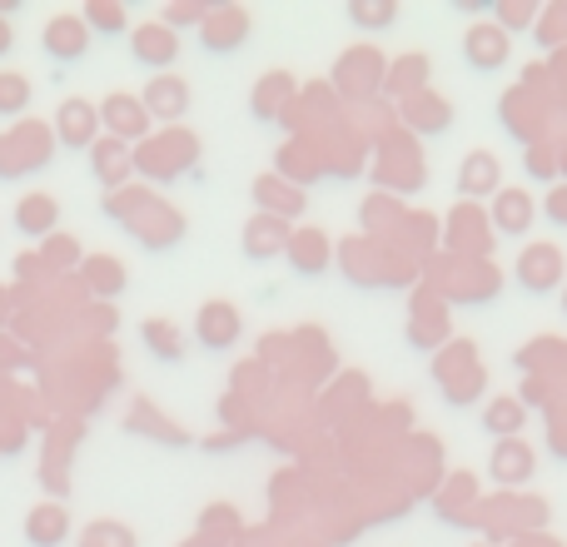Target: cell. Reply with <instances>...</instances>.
Instances as JSON below:
<instances>
[{
	"label": "cell",
	"mask_w": 567,
	"mask_h": 547,
	"mask_svg": "<svg viewBox=\"0 0 567 547\" xmlns=\"http://www.w3.org/2000/svg\"><path fill=\"white\" fill-rule=\"evenodd\" d=\"M239 333H245V319H239V309H235L229 299L199 303V313H195V339H199V349L225 353V349H235V343H239Z\"/></svg>",
	"instance_id": "52a82bcc"
},
{
	"label": "cell",
	"mask_w": 567,
	"mask_h": 547,
	"mask_svg": "<svg viewBox=\"0 0 567 547\" xmlns=\"http://www.w3.org/2000/svg\"><path fill=\"white\" fill-rule=\"evenodd\" d=\"M383 55L373 45H353L349 55L339 60V70H333V75H339V90L343 95H373V90H383Z\"/></svg>",
	"instance_id": "8fae6325"
},
{
	"label": "cell",
	"mask_w": 567,
	"mask_h": 547,
	"mask_svg": "<svg viewBox=\"0 0 567 547\" xmlns=\"http://www.w3.org/2000/svg\"><path fill=\"white\" fill-rule=\"evenodd\" d=\"M293 95H299V85H293L289 70H269V75L255 85V95H249V110H255V120H284L293 105Z\"/></svg>",
	"instance_id": "ac0fdd59"
},
{
	"label": "cell",
	"mask_w": 567,
	"mask_h": 547,
	"mask_svg": "<svg viewBox=\"0 0 567 547\" xmlns=\"http://www.w3.org/2000/svg\"><path fill=\"white\" fill-rule=\"evenodd\" d=\"M433 379H439V389L449 393V403H473L483 393V369H478V353H473V343H449V349L439 353V363H433Z\"/></svg>",
	"instance_id": "3957f363"
},
{
	"label": "cell",
	"mask_w": 567,
	"mask_h": 547,
	"mask_svg": "<svg viewBox=\"0 0 567 547\" xmlns=\"http://www.w3.org/2000/svg\"><path fill=\"white\" fill-rule=\"evenodd\" d=\"M488 215H483L478 205H458L449 219V239L453 249H458L463 259H483V249H488Z\"/></svg>",
	"instance_id": "ffe728a7"
},
{
	"label": "cell",
	"mask_w": 567,
	"mask_h": 547,
	"mask_svg": "<svg viewBox=\"0 0 567 547\" xmlns=\"http://www.w3.org/2000/svg\"><path fill=\"white\" fill-rule=\"evenodd\" d=\"M284 255H289L293 274H303V279H319V274L333 265V245H329V235H323V229H293Z\"/></svg>",
	"instance_id": "9a60e30c"
},
{
	"label": "cell",
	"mask_w": 567,
	"mask_h": 547,
	"mask_svg": "<svg viewBox=\"0 0 567 547\" xmlns=\"http://www.w3.org/2000/svg\"><path fill=\"white\" fill-rule=\"evenodd\" d=\"M125 229H130V235H135L145 249H169V245H179V239H185V215H179L175 205H165V199L150 195L145 209H140V215L130 219Z\"/></svg>",
	"instance_id": "8992f818"
},
{
	"label": "cell",
	"mask_w": 567,
	"mask_h": 547,
	"mask_svg": "<svg viewBox=\"0 0 567 547\" xmlns=\"http://www.w3.org/2000/svg\"><path fill=\"white\" fill-rule=\"evenodd\" d=\"M100 130H105L110 140H120V145H145L150 140V115L145 105H140V95H125V90H115V95L100 100Z\"/></svg>",
	"instance_id": "277c9868"
},
{
	"label": "cell",
	"mask_w": 567,
	"mask_h": 547,
	"mask_svg": "<svg viewBox=\"0 0 567 547\" xmlns=\"http://www.w3.org/2000/svg\"><path fill=\"white\" fill-rule=\"evenodd\" d=\"M80 20H85L90 35H125L130 30V16L120 0H90V6L80 10Z\"/></svg>",
	"instance_id": "836d02e7"
},
{
	"label": "cell",
	"mask_w": 567,
	"mask_h": 547,
	"mask_svg": "<svg viewBox=\"0 0 567 547\" xmlns=\"http://www.w3.org/2000/svg\"><path fill=\"white\" fill-rule=\"evenodd\" d=\"M25 543L30 547H65L70 543L65 503H35V508L25 513Z\"/></svg>",
	"instance_id": "d6986e66"
},
{
	"label": "cell",
	"mask_w": 567,
	"mask_h": 547,
	"mask_svg": "<svg viewBox=\"0 0 567 547\" xmlns=\"http://www.w3.org/2000/svg\"><path fill=\"white\" fill-rule=\"evenodd\" d=\"M90 175L105 185V195L125 189L130 175H135V149L120 145V140H110V135H100L95 145H90Z\"/></svg>",
	"instance_id": "7c38bea8"
},
{
	"label": "cell",
	"mask_w": 567,
	"mask_h": 547,
	"mask_svg": "<svg viewBox=\"0 0 567 547\" xmlns=\"http://www.w3.org/2000/svg\"><path fill=\"white\" fill-rule=\"evenodd\" d=\"M50 135H55V145H65V149H90L100 140V110L90 105V100H80V95L60 100Z\"/></svg>",
	"instance_id": "9c48e42d"
},
{
	"label": "cell",
	"mask_w": 567,
	"mask_h": 547,
	"mask_svg": "<svg viewBox=\"0 0 567 547\" xmlns=\"http://www.w3.org/2000/svg\"><path fill=\"white\" fill-rule=\"evenodd\" d=\"M239 513L229 508V503H215V508H205V518H199V533H195V543L199 547H225V543H235L239 538Z\"/></svg>",
	"instance_id": "1f68e13d"
},
{
	"label": "cell",
	"mask_w": 567,
	"mask_h": 547,
	"mask_svg": "<svg viewBox=\"0 0 567 547\" xmlns=\"http://www.w3.org/2000/svg\"><path fill=\"white\" fill-rule=\"evenodd\" d=\"M548 219L553 225H567V189H553L548 195Z\"/></svg>",
	"instance_id": "ee69618b"
},
{
	"label": "cell",
	"mask_w": 567,
	"mask_h": 547,
	"mask_svg": "<svg viewBox=\"0 0 567 547\" xmlns=\"http://www.w3.org/2000/svg\"><path fill=\"white\" fill-rule=\"evenodd\" d=\"M383 90H389L393 100H409V95H419V90H429V55L409 50L403 60H393V65L383 70Z\"/></svg>",
	"instance_id": "484cf974"
},
{
	"label": "cell",
	"mask_w": 567,
	"mask_h": 547,
	"mask_svg": "<svg viewBox=\"0 0 567 547\" xmlns=\"http://www.w3.org/2000/svg\"><path fill=\"white\" fill-rule=\"evenodd\" d=\"M10 319H16V293H10V283H0V333L10 329Z\"/></svg>",
	"instance_id": "f6af8a7d"
},
{
	"label": "cell",
	"mask_w": 567,
	"mask_h": 547,
	"mask_svg": "<svg viewBox=\"0 0 567 547\" xmlns=\"http://www.w3.org/2000/svg\"><path fill=\"white\" fill-rule=\"evenodd\" d=\"M80 283H85L95 299H120V293H125V283H130V274H125L120 259L90 255V259H80Z\"/></svg>",
	"instance_id": "cb8c5ba5"
},
{
	"label": "cell",
	"mask_w": 567,
	"mask_h": 547,
	"mask_svg": "<svg viewBox=\"0 0 567 547\" xmlns=\"http://www.w3.org/2000/svg\"><path fill=\"white\" fill-rule=\"evenodd\" d=\"M379 175L399 189H419L423 185V155L409 145V140H389V145H383V159H379Z\"/></svg>",
	"instance_id": "603a6c76"
},
{
	"label": "cell",
	"mask_w": 567,
	"mask_h": 547,
	"mask_svg": "<svg viewBox=\"0 0 567 547\" xmlns=\"http://www.w3.org/2000/svg\"><path fill=\"white\" fill-rule=\"evenodd\" d=\"M508 30L493 25V20H478V25H468V35H463V55H468L473 70H498L508 65Z\"/></svg>",
	"instance_id": "5bb4252c"
},
{
	"label": "cell",
	"mask_w": 567,
	"mask_h": 547,
	"mask_svg": "<svg viewBox=\"0 0 567 547\" xmlns=\"http://www.w3.org/2000/svg\"><path fill=\"white\" fill-rule=\"evenodd\" d=\"M453 105L439 95V90H419V95L403 100V130H419V135H439L449 130Z\"/></svg>",
	"instance_id": "44dd1931"
},
{
	"label": "cell",
	"mask_w": 567,
	"mask_h": 547,
	"mask_svg": "<svg viewBox=\"0 0 567 547\" xmlns=\"http://www.w3.org/2000/svg\"><path fill=\"white\" fill-rule=\"evenodd\" d=\"M50 159H55V135H50V125H40V120H20L16 130L0 135V179L35 175Z\"/></svg>",
	"instance_id": "7a4b0ae2"
},
{
	"label": "cell",
	"mask_w": 567,
	"mask_h": 547,
	"mask_svg": "<svg viewBox=\"0 0 567 547\" xmlns=\"http://www.w3.org/2000/svg\"><path fill=\"white\" fill-rule=\"evenodd\" d=\"M20 363H25V353H20L16 343H10L6 333H0V369H20Z\"/></svg>",
	"instance_id": "bcb514c9"
},
{
	"label": "cell",
	"mask_w": 567,
	"mask_h": 547,
	"mask_svg": "<svg viewBox=\"0 0 567 547\" xmlns=\"http://www.w3.org/2000/svg\"><path fill=\"white\" fill-rule=\"evenodd\" d=\"M205 10H209V6H199V0H175V6H165V25L175 30V35H179L185 25H195V30H199Z\"/></svg>",
	"instance_id": "b9f144b4"
},
{
	"label": "cell",
	"mask_w": 567,
	"mask_h": 547,
	"mask_svg": "<svg viewBox=\"0 0 567 547\" xmlns=\"http://www.w3.org/2000/svg\"><path fill=\"white\" fill-rule=\"evenodd\" d=\"M80 547H140V538L125 528V523L100 518V523H90V528L80 533Z\"/></svg>",
	"instance_id": "74e56055"
},
{
	"label": "cell",
	"mask_w": 567,
	"mask_h": 547,
	"mask_svg": "<svg viewBox=\"0 0 567 547\" xmlns=\"http://www.w3.org/2000/svg\"><path fill=\"white\" fill-rule=\"evenodd\" d=\"M533 195L528 189H498L493 195V209H488V225L503 229V235H528L533 229Z\"/></svg>",
	"instance_id": "7402d4cb"
},
{
	"label": "cell",
	"mask_w": 567,
	"mask_h": 547,
	"mask_svg": "<svg viewBox=\"0 0 567 547\" xmlns=\"http://www.w3.org/2000/svg\"><path fill=\"white\" fill-rule=\"evenodd\" d=\"M195 165H199V135L195 130H159V135H150L145 145H135V175L159 179V185L189 175Z\"/></svg>",
	"instance_id": "6da1fadb"
},
{
	"label": "cell",
	"mask_w": 567,
	"mask_h": 547,
	"mask_svg": "<svg viewBox=\"0 0 567 547\" xmlns=\"http://www.w3.org/2000/svg\"><path fill=\"white\" fill-rule=\"evenodd\" d=\"M249 30H255V20H249L245 6H209L205 20H199V45L209 55H229L249 40Z\"/></svg>",
	"instance_id": "5b68a950"
},
{
	"label": "cell",
	"mask_w": 567,
	"mask_h": 547,
	"mask_svg": "<svg viewBox=\"0 0 567 547\" xmlns=\"http://www.w3.org/2000/svg\"><path fill=\"white\" fill-rule=\"evenodd\" d=\"M125 429H130V433H150V438L169 443V448H185V443H189V433H185V429H179V423H169V419H165V413H159V409H155V403H145V399H140V403H135V409H130Z\"/></svg>",
	"instance_id": "4dcf8cb0"
},
{
	"label": "cell",
	"mask_w": 567,
	"mask_h": 547,
	"mask_svg": "<svg viewBox=\"0 0 567 547\" xmlns=\"http://www.w3.org/2000/svg\"><path fill=\"white\" fill-rule=\"evenodd\" d=\"M528 175H538V179L558 175V165H553V155H548V149H528Z\"/></svg>",
	"instance_id": "7bdbcfd3"
},
{
	"label": "cell",
	"mask_w": 567,
	"mask_h": 547,
	"mask_svg": "<svg viewBox=\"0 0 567 547\" xmlns=\"http://www.w3.org/2000/svg\"><path fill=\"white\" fill-rule=\"evenodd\" d=\"M40 265H45V274L75 269V265H80V239H70V235H50V239H45V249H40Z\"/></svg>",
	"instance_id": "f35d334b"
},
{
	"label": "cell",
	"mask_w": 567,
	"mask_h": 547,
	"mask_svg": "<svg viewBox=\"0 0 567 547\" xmlns=\"http://www.w3.org/2000/svg\"><path fill=\"white\" fill-rule=\"evenodd\" d=\"M130 55H135L145 70H155V75H169V65L179 60V35L165 25V20L135 25L130 30Z\"/></svg>",
	"instance_id": "ba28073f"
},
{
	"label": "cell",
	"mask_w": 567,
	"mask_h": 547,
	"mask_svg": "<svg viewBox=\"0 0 567 547\" xmlns=\"http://www.w3.org/2000/svg\"><path fill=\"white\" fill-rule=\"evenodd\" d=\"M145 349L155 353L159 363H179L185 359V333H179L169 319H150L145 323Z\"/></svg>",
	"instance_id": "e575fe53"
},
{
	"label": "cell",
	"mask_w": 567,
	"mask_h": 547,
	"mask_svg": "<svg viewBox=\"0 0 567 547\" xmlns=\"http://www.w3.org/2000/svg\"><path fill=\"white\" fill-rule=\"evenodd\" d=\"M563 249L558 245H528L523 249V259H518V283L528 293H548V289H558V279H563Z\"/></svg>",
	"instance_id": "4fadbf2b"
},
{
	"label": "cell",
	"mask_w": 567,
	"mask_h": 547,
	"mask_svg": "<svg viewBox=\"0 0 567 547\" xmlns=\"http://www.w3.org/2000/svg\"><path fill=\"white\" fill-rule=\"evenodd\" d=\"M349 16H353V25H363V30H383V25H393V16H399V6L393 0H353L349 6Z\"/></svg>",
	"instance_id": "ab89813d"
},
{
	"label": "cell",
	"mask_w": 567,
	"mask_h": 547,
	"mask_svg": "<svg viewBox=\"0 0 567 547\" xmlns=\"http://www.w3.org/2000/svg\"><path fill=\"white\" fill-rule=\"evenodd\" d=\"M255 205H259V215H275V219H299L303 215V189L299 185H289V179H279V175H259L255 179Z\"/></svg>",
	"instance_id": "e0dca14e"
},
{
	"label": "cell",
	"mask_w": 567,
	"mask_h": 547,
	"mask_svg": "<svg viewBox=\"0 0 567 547\" xmlns=\"http://www.w3.org/2000/svg\"><path fill=\"white\" fill-rule=\"evenodd\" d=\"M140 105H145V115L150 120H185V110H189V85L179 75H155L145 85V95H140Z\"/></svg>",
	"instance_id": "2e32d148"
},
{
	"label": "cell",
	"mask_w": 567,
	"mask_h": 547,
	"mask_svg": "<svg viewBox=\"0 0 567 547\" xmlns=\"http://www.w3.org/2000/svg\"><path fill=\"white\" fill-rule=\"evenodd\" d=\"M483 423H488V433H518L523 423H528V409H523L518 399H493L488 403V413H483Z\"/></svg>",
	"instance_id": "8d00e7d4"
},
{
	"label": "cell",
	"mask_w": 567,
	"mask_h": 547,
	"mask_svg": "<svg viewBox=\"0 0 567 547\" xmlns=\"http://www.w3.org/2000/svg\"><path fill=\"white\" fill-rule=\"evenodd\" d=\"M498 179H503V165L493 149H473L458 169V189L468 199H483V195H498Z\"/></svg>",
	"instance_id": "d4e9b609"
},
{
	"label": "cell",
	"mask_w": 567,
	"mask_h": 547,
	"mask_svg": "<svg viewBox=\"0 0 567 547\" xmlns=\"http://www.w3.org/2000/svg\"><path fill=\"white\" fill-rule=\"evenodd\" d=\"M493 10H498L503 30H528L533 20H538V6H528V0H503V6H493Z\"/></svg>",
	"instance_id": "60d3db41"
},
{
	"label": "cell",
	"mask_w": 567,
	"mask_h": 547,
	"mask_svg": "<svg viewBox=\"0 0 567 547\" xmlns=\"http://www.w3.org/2000/svg\"><path fill=\"white\" fill-rule=\"evenodd\" d=\"M40 45H45L50 60L70 65V60H85L90 55V30H85V20H80V16L60 10V16L45 20V35H40Z\"/></svg>",
	"instance_id": "30bf717a"
},
{
	"label": "cell",
	"mask_w": 567,
	"mask_h": 547,
	"mask_svg": "<svg viewBox=\"0 0 567 547\" xmlns=\"http://www.w3.org/2000/svg\"><path fill=\"white\" fill-rule=\"evenodd\" d=\"M443 323H449V319H443V303L423 289L419 299H413V313H409V343H413V349H433V343L449 333Z\"/></svg>",
	"instance_id": "83f0119b"
},
{
	"label": "cell",
	"mask_w": 567,
	"mask_h": 547,
	"mask_svg": "<svg viewBox=\"0 0 567 547\" xmlns=\"http://www.w3.org/2000/svg\"><path fill=\"white\" fill-rule=\"evenodd\" d=\"M30 80L20 70H0V115H25L30 110Z\"/></svg>",
	"instance_id": "d590c367"
},
{
	"label": "cell",
	"mask_w": 567,
	"mask_h": 547,
	"mask_svg": "<svg viewBox=\"0 0 567 547\" xmlns=\"http://www.w3.org/2000/svg\"><path fill=\"white\" fill-rule=\"evenodd\" d=\"M284 249H289V225H284V219L255 215L245 225V255L249 259H275V255H284Z\"/></svg>",
	"instance_id": "4316f807"
},
{
	"label": "cell",
	"mask_w": 567,
	"mask_h": 547,
	"mask_svg": "<svg viewBox=\"0 0 567 547\" xmlns=\"http://www.w3.org/2000/svg\"><path fill=\"white\" fill-rule=\"evenodd\" d=\"M55 225H60V205L50 195H25L16 205V229L25 239H50L55 235Z\"/></svg>",
	"instance_id": "f1b7e54d"
},
{
	"label": "cell",
	"mask_w": 567,
	"mask_h": 547,
	"mask_svg": "<svg viewBox=\"0 0 567 547\" xmlns=\"http://www.w3.org/2000/svg\"><path fill=\"white\" fill-rule=\"evenodd\" d=\"M16 50V30H10V20L0 16V55H10Z\"/></svg>",
	"instance_id": "7dc6e473"
},
{
	"label": "cell",
	"mask_w": 567,
	"mask_h": 547,
	"mask_svg": "<svg viewBox=\"0 0 567 547\" xmlns=\"http://www.w3.org/2000/svg\"><path fill=\"white\" fill-rule=\"evenodd\" d=\"M473 503H478L473 473H453V478L443 483V493L433 498V508H439L443 518H473Z\"/></svg>",
	"instance_id": "d6a6232c"
},
{
	"label": "cell",
	"mask_w": 567,
	"mask_h": 547,
	"mask_svg": "<svg viewBox=\"0 0 567 547\" xmlns=\"http://www.w3.org/2000/svg\"><path fill=\"white\" fill-rule=\"evenodd\" d=\"M533 478V448L518 438H508L503 448H493V483H503V488H523V483Z\"/></svg>",
	"instance_id": "f546056e"
}]
</instances>
